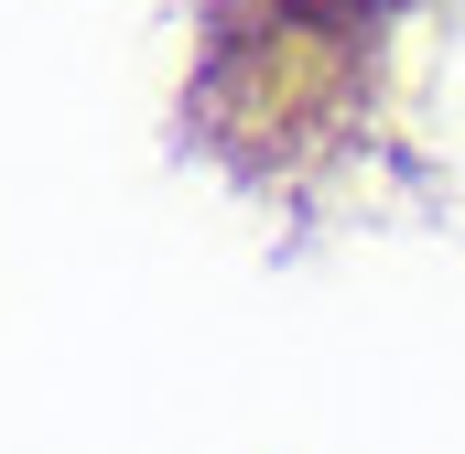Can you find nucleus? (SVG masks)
<instances>
[{
    "label": "nucleus",
    "mask_w": 465,
    "mask_h": 454,
    "mask_svg": "<svg viewBox=\"0 0 465 454\" xmlns=\"http://www.w3.org/2000/svg\"><path fill=\"white\" fill-rule=\"evenodd\" d=\"M401 0H206L184 65V141L249 195L336 184L390 98Z\"/></svg>",
    "instance_id": "obj_1"
}]
</instances>
